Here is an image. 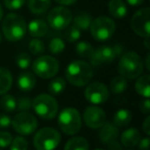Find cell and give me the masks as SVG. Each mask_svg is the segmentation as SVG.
Returning a JSON list of instances; mask_svg holds the SVG:
<instances>
[{"label":"cell","mask_w":150,"mask_h":150,"mask_svg":"<svg viewBox=\"0 0 150 150\" xmlns=\"http://www.w3.org/2000/svg\"><path fill=\"white\" fill-rule=\"evenodd\" d=\"M64 150H90V144L83 137H73L66 142Z\"/></svg>","instance_id":"cell-20"},{"label":"cell","mask_w":150,"mask_h":150,"mask_svg":"<svg viewBox=\"0 0 150 150\" xmlns=\"http://www.w3.org/2000/svg\"><path fill=\"white\" fill-rule=\"evenodd\" d=\"M29 49H30L31 53L35 54V55H38V54H41L42 52H44V49H45V46H44L43 42L39 39H33L30 41L29 43Z\"/></svg>","instance_id":"cell-32"},{"label":"cell","mask_w":150,"mask_h":150,"mask_svg":"<svg viewBox=\"0 0 150 150\" xmlns=\"http://www.w3.org/2000/svg\"><path fill=\"white\" fill-rule=\"evenodd\" d=\"M12 135L6 131H0V148H6L11 144Z\"/></svg>","instance_id":"cell-36"},{"label":"cell","mask_w":150,"mask_h":150,"mask_svg":"<svg viewBox=\"0 0 150 150\" xmlns=\"http://www.w3.org/2000/svg\"><path fill=\"white\" fill-rule=\"evenodd\" d=\"M3 35L8 41L17 42L23 39L27 32V25L21 16L9 13L3 18L2 22Z\"/></svg>","instance_id":"cell-3"},{"label":"cell","mask_w":150,"mask_h":150,"mask_svg":"<svg viewBox=\"0 0 150 150\" xmlns=\"http://www.w3.org/2000/svg\"><path fill=\"white\" fill-rule=\"evenodd\" d=\"M32 107L35 112L44 120H52L59 110L57 100L48 94H39L32 101Z\"/></svg>","instance_id":"cell-5"},{"label":"cell","mask_w":150,"mask_h":150,"mask_svg":"<svg viewBox=\"0 0 150 150\" xmlns=\"http://www.w3.org/2000/svg\"><path fill=\"white\" fill-rule=\"evenodd\" d=\"M144 45L147 49H150V45H149V37H145V41H144Z\"/></svg>","instance_id":"cell-45"},{"label":"cell","mask_w":150,"mask_h":150,"mask_svg":"<svg viewBox=\"0 0 150 150\" xmlns=\"http://www.w3.org/2000/svg\"><path fill=\"white\" fill-rule=\"evenodd\" d=\"M26 0H3V3L7 9L18 10L25 4Z\"/></svg>","instance_id":"cell-37"},{"label":"cell","mask_w":150,"mask_h":150,"mask_svg":"<svg viewBox=\"0 0 150 150\" xmlns=\"http://www.w3.org/2000/svg\"><path fill=\"white\" fill-rule=\"evenodd\" d=\"M149 58H150V55H149V54H147V56H146V69H148V71H150V65H149Z\"/></svg>","instance_id":"cell-46"},{"label":"cell","mask_w":150,"mask_h":150,"mask_svg":"<svg viewBox=\"0 0 150 150\" xmlns=\"http://www.w3.org/2000/svg\"><path fill=\"white\" fill-rule=\"evenodd\" d=\"M95 150H103V149H95Z\"/></svg>","instance_id":"cell-49"},{"label":"cell","mask_w":150,"mask_h":150,"mask_svg":"<svg viewBox=\"0 0 150 150\" xmlns=\"http://www.w3.org/2000/svg\"><path fill=\"white\" fill-rule=\"evenodd\" d=\"M11 125V119L5 113H0V129H6Z\"/></svg>","instance_id":"cell-38"},{"label":"cell","mask_w":150,"mask_h":150,"mask_svg":"<svg viewBox=\"0 0 150 150\" xmlns=\"http://www.w3.org/2000/svg\"><path fill=\"white\" fill-rule=\"evenodd\" d=\"M14 130L21 135H30L37 129L36 117L28 111H21L11 120Z\"/></svg>","instance_id":"cell-10"},{"label":"cell","mask_w":150,"mask_h":150,"mask_svg":"<svg viewBox=\"0 0 150 150\" xmlns=\"http://www.w3.org/2000/svg\"><path fill=\"white\" fill-rule=\"evenodd\" d=\"M131 26L135 33L140 37L150 36V8L144 7L139 9L133 16Z\"/></svg>","instance_id":"cell-12"},{"label":"cell","mask_w":150,"mask_h":150,"mask_svg":"<svg viewBox=\"0 0 150 150\" xmlns=\"http://www.w3.org/2000/svg\"><path fill=\"white\" fill-rule=\"evenodd\" d=\"M12 85L11 73L5 67H0V95L7 93Z\"/></svg>","instance_id":"cell-22"},{"label":"cell","mask_w":150,"mask_h":150,"mask_svg":"<svg viewBox=\"0 0 150 150\" xmlns=\"http://www.w3.org/2000/svg\"><path fill=\"white\" fill-rule=\"evenodd\" d=\"M128 88V81L122 76H118L112 79L110 83V89L113 94H120Z\"/></svg>","instance_id":"cell-27"},{"label":"cell","mask_w":150,"mask_h":150,"mask_svg":"<svg viewBox=\"0 0 150 150\" xmlns=\"http://www.w3.org/2000/svg\"><path fill=\"white\" fill-rule=\"evenodd\" d=\"M0 107L5 112H14L17 108V100L12 95L3 94L0 99Z\"/></svg>","instance_id":"cell-26"},{"label":"cell","mask_w":150,"mask_h":150,"mask_svg":"<svg viewBox=\"0 0 150 150\" xmlns=\"http://www.w3.org/2000/svg\"><path fill=\"white\" fill-rule=\"evenodd\" d=\"M17 107L20 111H28L32 107V101L29 97H20L17 101Z\"/></svg>","instance_id":"cell-35"},{"label":"cell","mask_w":150,"mask_h":150,"mask_svg":"<svg viewBox=\"0 0 150 150\" xmlns=\"http://www.w3.org/2000/svg\"><path fill=\"white\" fill-rule=\"evenodd\" d=\"M67 31L65 33V38L68 42L70 43H73V42H76L78 39L80 38V29L77 28L74 24L72 26H69L67 27Z\"/></svg>","instance_id":"cell-31"},{"label":"cell","mask_w":150,"mask_h":150,"mask_svg":"<svg viewBox=\"0 0 150 150\" xmlns=\"http://www.w3.org/2000/svg\"><path fill=\"white\" fill-rule=\"evenodd\" d=\"M16 63L20 69H28L31 64L30 55L25 53V52H22V53L18 54V56H17V58H16Z\"/></svg>","instance_id":"cell-34"},{"label":"cell","mask_w":150,"mask_h":150,"mask_svg":"<svg viewBox=\"0 0 150 150\" xmlns=\"http://www.w3.org/2000/svg\"><path fill=\"white\" fill-rule=\"evenodd\" d=\"M50 6V0H28V7L34 14H42L47 11Z\"/></svg>","instance_id":"cell-23"},{"label":"cell","mask_w":150,"mask_h":150,"mask_svg":"<svg viewBox=\"0 0 150 150\" xmlns=\"http://www.w3.org/2000/svg\"><path fill=\"white\" fill-rule=\"evenodd\" d=\"M66 88V81L63 78H56L52 80L48 84V91L52 95H59Z\"/></svg>","instance_id":"cell-29"},{"label":"cell","mask_w":150,"mask_h":150,"mask_svg":"<svg viewBox=\"0 0 150 150\" xmlns=\"http://www.w3.org/2000/svg\"><path fill=\"white\" fill-rule=\"evenodd\" d=\"M55 1L60 4H63V5H72L77 0H55Z\"/></svg>","instance_id":"cell-43"},{"label":"cell","mask_w":150,"mask_h":150,"mask_svg":"<svg viewBox=\"0 0 150 150\" xmlns=\"http://www.w3.org/2000/svg\"><path fill=\"white\" fill-rule=\"evenodd\" d=\"M143 131H144V133L147 136L150 135V117L149 115L145 119L144 122H143Z\"/></svg>","instance_id":"cell-42"},{"label":"cell","mask_w":150,"mask_h":150,"mask_svg":"<svg viewBox=\"0 0 150 150\" xmlns=\"http://www.w3.org/2000/svg\"><path fill=\"white\" fill-rule=\"evenodd\" d=\"M86 100L93 104H102L109 98V90L107 86L100 82H94L90 84L84 91Z\"/></svg>","instance_id":"cell-13"},{"label":"cell","mask_w":150,"mask_h":150,"mask_svg":"<svg viewBox=\"0 0 150 150\" xmlns=\"http://www.w3.org/2000/svg\"><path fill=\"white\" fill-rule=\"evenodd\" d=\"M59 62L56 58L48 55L39 56L32 64V69L35 75L42 79H50L58 74Z\"/></svg>","instance_id":"cell-8"},{"label":"cell","mask_w":150,"mask_h":150,"mask_svg":"<svg viewBox=\"0 0 150 150\" xmlns=\"http://www.w3.org/2000/svg\"><path fill=\"white\" fill-rule=\"evenodd\" d=\"M90 30L92 37L96 41L105 42L113 36L115 32V23L108 16H99L92 21Z\"/></svg>","instance_id":"cell-6"},{"label":"cell","mask_w":150,"mask_h":150,"mask_svg":"<svg viewBox=\"0 0 150 150\" xmlns=\"http://www.w3.org/2000/svg\"><path fill=\"white\" fill-rule=\"evenodd\" d=\"M100 129L101 130L100 133H99V136H100V139L102 140V142H104L105 144L111 142V141L117 140L118 136H119V131H118V128L114 124L105 122Z\"/></svg>","instance_id":"cell-15"},{"label":"cell","mask_w":150,"mask_h":150,"mask_svg":"<svg viewBox=\"0 0 150 150\" xmlns=\"http://www.w3.org/2000/svg\"><path fill=\"white\" fill-rule=\"evenodd\" d=\"M126 2L132 6H138L143 3L144 0H126Z\"/></svg>","instance_id":"cell-44"},{"label":"cell","mask_w":150,"mask_h":150,"mask_svg":"<svg viewBox=\"0 0 150 150\" xmlns=\"http://www.w3.org/2000/svg\"><path fill=\"white\" fill-rule=\"evenodd\" d=\"M60 129L67 135H75L81 128V117L76 108L67 107L60 112L58 117Z\"/></svg>","instance_id":"cell-4"},{"label":"cell","mask_w":150,"mask_h":150,"mask_svg":"<svg viewBox=\"0 0 150 150\" xmlns=\"http://www.w3.org/2000/svg\"><path fill=\"white\" fill-rule=\"evenodd\" d=\"M92 16L85 11H80L74 18V25L80 30H88L90 29L92 23Z\"/></svg>","instance_id":"cell-25"},{"label":"cell","mask_w":150,"mask_h":150,"mask_svg":"<svg viewBox=\"0 0 150 150\" xmlns=\"http://www.w3.org/2000/svg\"><path fill=\"white\" fill-rule=\"evenodd\" d=\"M36 85L35 76L31 71H24L18 78V87L24 92L31 91Z\"/></svg>","instance_id":"cell-19"},{"label":"cell","mask_w":150,"mask_h":150,"mask_svg":"<svg viewBox=\"0 0 150 150\" xmlns=\"http://www.w3.org/2000/svg\"><path fill=\"white\" fill-rule=\"evenodd\" d=\"M143 61L136 52L128 51L120 57L118 62V71L120 76L128 80L137 79L142 75Z\"/></svg>","instance_id":"cell-2"},{"label":"cell","mask_w":150,"mask_h":150,"mask_svg":"<svg viewBox=\"0 0 150 150\" xmlns=\"http://www.w3.org/2000/svg\"><path fill=\"white\" fill-rule=\"evenodd\" d=\"M108 10L115 18L121 20L128 14V7L122 0H110L108 3Z\"/></svg>","instance_id":"cell-18"},{"label":"cell","mask_w":150,"mask_h":150,"mask_svg":"<svg viewBox=\"0 0 150 150\" xmlns=\"http://www.w3.org/2000/svg\"><path fill=\"white\" fill-rule=\"evenodd\" d=\"M48 49L52 54H60L65 49V42L62 38L54 37L50 41L48 44Z\"/></svg>","instance_id":"cell-30"},{"label":"cell","mask_w":150,"mask_h":150,"mask_svg":"<svg viewBox=\"0 0 150 150\" xmlns=\"http://www.w3.org/2000/svg\"><path fill=\"white\" fill-rule=\"evenodd\" d=\"M61 142V135L52 128H42L35 134L33 145L37 150H55Z\"/></svg>","instance_id":"cell-7"},{"label":"cell","mask_w":150,"mask_h":150,"mask_svg":"<svg viewBox=\"0 0 150 150\" xmlns=\"http://www.w3.org/2000/svg\"><path fill=\"white\" fill-rule=\"evenodd\" d=\"M131 120H132V113L128 109H118L113 115V124L117 128L128 126L131 122Z\"/></svg>","instance_id":"cell-21"},{"label":"cell","mask_w":150,"mask_h":150,"mask_svg":"<svg viewBox=\"0 0 150 150\" xmlns=\"http://www.w3.org/2000/svg\"><path fill=\"white\" fill-rule=\"evenodd\" d=\"M95 48L93 47L92 44H90L86 41L78 42L75 46V51L80 57L84 58H90L92 56L93 52H94Z\"/></svg>","instance_id":"cell-28"},{"label":"cell","mask_w":150,"mask_h":150,"mask_svg":"<svg viewBox=\"0 0 150 150\" xmlns=\"http://www.w3.org/2000/svg\"><path fill=\"white\" fill-rule=\"evenodd\" d=\"M2 16H3V10H2V7L0 5V21L2 20Z\"/></svg>","instance_id":"cell-47"},{"label":"cell","mask_w":150,"mask_h":150,"mask_svg":"<svg viewBox=\"0 0 150 150\" xmlns=\"http://www.w3.org/2000/svg\"><path fill=\"white\" fill-rule=\"evenodd\" d=\"M10 146V150H27L28 149V142L22 136H17L12 139Z\"/></svg>","instance_id":"cell-33"},{"label":"cell","mask_w":150,"mask_h":150,"mask_svg":"<svg viewBox=\"0 0 150 150\" xmlns=\"http://www.w3.org/2000/svg\"><path fill=\"white\" fill-rule=\"evenodd\" d=\"M72 20V12L64 6L55 7L47 16L48 26L57 31L65 30L67 27L70 26Z\"/></svg>","instance_id":"cell-9"},{"label":"cell","mask_w":150,"mask_h":150,"mask_svg":"<svg viewBox=\"0 0 150 150\" xmlns=\"http://www.w3.org/2000/svg\"><path fill=\"white\" fill-rule=\"evenodd\" d=\"M27 29H28L29 34L34 38L43 37L48 32L47 24H46L45 21L41 20V18H36V20L31 21Z\"/></svg>","instance_id":"cell-17"},{"label":"cell","mask_w":150,"mask_h":150,"mask_svg":"<svg viewBox=\"0 0 150 150\" xmlns=\"http://www.w3.org/2000/svg\"><path fill=\"white\" fill-rule=\"evenodd\" d=\"M141 140V134L137 129H128L123 131L120 135V141L121 144L126 148H133L137 146L139 141Z\"/></svg>","instance_id":"cell-16"},{"label":"cell","mask_w":150,"mask_h":150,"mask_svg":"<svg viewBox=\"0 0 150 150\" xmlns=\"http://www.w3.org/2000/svg\"><path fill=\"white\" fill-rule=\"evenodd\" d=\"M139 79L137 80L136 85V91L139 95L145 97V98H149L150 97V77L148 75L146 76H142V77H138Z\"/></svg>","instance_id":"cell-24"},{"label":"cell","mask_w":150,"mask_h":150,"mask_svg":"<svg viewBox=\"0 0 150 150\" xmlns=\"http://www.w3.org/2000/svg\"><path fill=\"white\" fill-rule=\"evenodd\" d=\"M149 144H150V141L148 137L144 139H141L138 143L139 150H149Z\"/></svg>","instance_id":"cell-40"},{"label":"cell","mask_w":150,"mask_h":150,"mask_svg":"<svg viewBox=\"0 0 150 150\" xmlns=\"http://www.w3.org/2000/svg\"><path fill=\"white\" fill-rule=\"evenodd\" d=\"M140 110L142 113L145 115H149V110H150V101L149 98H145L144 100H142L140 102Z\"/></svg>","instance_id":"cell-39"},{"label":"cell","mask_w":150,"mask_h":150,"mask_svg":"<svg viewBox=\"0 0 150 150\" xmlns=\"http://www.w3.org/2000/svg\"><path fill=\"white\" fill-rule=\"evenodd\" d=\"M122 47L120 45L113 46H101L94 50L92 56L90 57V63L95 67L103 63L112 62L117 56L120 55Z\"/></svg>","instance_id":"cell-11"},{"label":"cell","mask_w":150,"mask_h":150,"mask_svg":"<svg viewBox=\"0 0 150 150\" xmlns=\"http://www.w3.org/2000/svg\"><path fill=\"white\" fill-rule=\"evenodd\" d=\"M84 124L90 129H100L106 122V113L98 106H90L83 112Z\"/></svg>","instance_id":"cell-14"},{"label":"cell","mask_w":150,"mask_h":150,"mask_svg":"<svg viewBox=\"0 0 150 150\" xmlns=\"http://www.w3.org/2000/svg\"><path fill=\"white\" fill-rule=\"evenodd\" d=\"M1 38H2V36H1V33H0V42H1Z\"/></svg>","instance_id":"cell-48"},{"label":"cell","mask_w":150,"mask_h":150,"mask_svg":"<svg viewBox=\"0 0 150 150\" xmlns=\"http://www.w3.org/2000/svg\"><path fill=\"white\" fill-rule=\"evenodd\" d=\"M107 147H108L109 150H122V144H120L117 140L107 143Z\"/></svg>","instance_id":"cell-41"},{"label":"cell","mask_w":150,"mask_h":150,"mask_svg":"<svg viewBox=\"0 0 150 150\" xmlns=\"http://www.w3.org/2000/svg\"><path fill=\"white\" fill-rule=\"evenodd\" d=\"M65 75L69 83L76 87L88 85L93 78V67L84 60L72 61L67 67Z\"/></svg>","instance_id":"cell-1"}]
</instances>
